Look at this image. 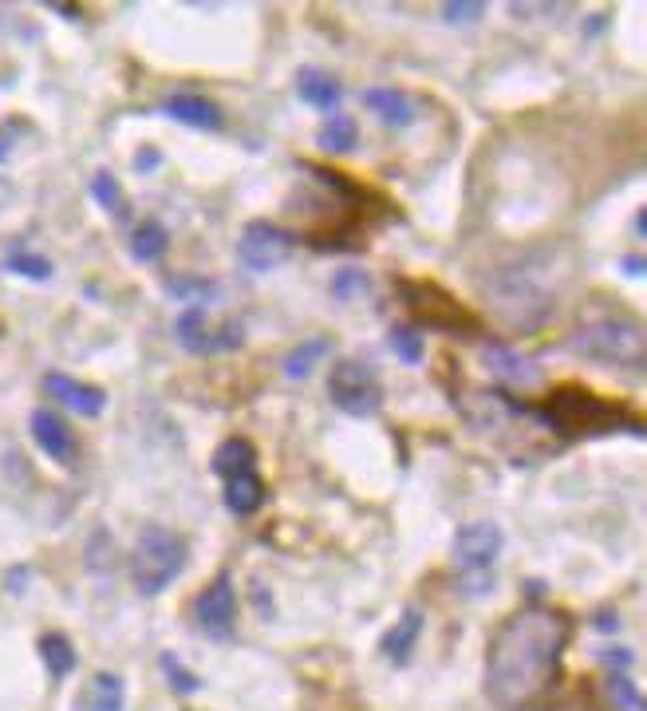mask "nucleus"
Wrapping results in <instances>:
<instances>
[{
  "mask_svg": "<svg viewBox=\"0 0 647 711\" xmlns=\"http://www.w3.org/2000/svg\"><path fill=\"white\" fill-rule=\"evenodd\" d=\"M573 624L565 612L548 605H525L490 640L485 657V692L497 708H530L553 688L561 672V657L568 649Z\"/></svg>",
  "mask_w": 647,
  "mask_h": 711,
  "instance_id": "nucleus-1",
  "label": "nucleus"
},
{
  "mask_svg": "<svg viewBox=\"0 0 647 711\" xmlns=\"http://www.w3.org/2000/svg\"><path fill=\"white\" fill-rule=\"evenodd\" d=\"M561 288H565V277H561L557 253L533 250L505 262L485 281V305L513 333H537L557 313Z\"/></svg>",
  "mask_w": 647,
  "mask_h": 711,
  "instance_id": "nucleus-2",
  "label": "nucleus"
},
{
  "mask_svg": "<svg viewBox=\"0 0 647 711\" xmlns=\"http://www.w3.org/2000/svg\"><path fill=\"white\" fill-rule=\"evenodd\" d=\"M568 348L581 360L604 364V368L644 372L647 364L644 321L628 305H616L608 297H593L576 308L573 328H568Z\"/></svg>",
  "mask_w": 647,
  "mask_h": 711,
  "instance_id": "nucleus-3",
  "label": "nucleus"
},
{
  "mask_svg": "<svg viewBox=\"0 0 647 711\" xmlns=\"http://www.w3.org/2000/svg\"><path fill=\"white\" fill-rule=\"evenodd\" d=\"M186 569V541L166 526H146L131 553V581L143 597H158L171 589Z\"/></svg>",
  "mask_w": 647,
  "mask_h": 711,
  "instance_id": "nucleus-4",
  "label": "nucleus"
},
{
  "mask_svg": "<svg viewBox=\"0 0 647 711\" xmlns=\"http://www.w3.org/2000/svg\"><path fill=\"white\" fill-rule=\"evenodd\" d=\"M328 399L340 407L343 415H376L383 407V384H379L376 368L356 356L336 360V368L328 372Z\"/></svg>",
  "mask_w": 647,
  "mask_h": 711,
  "instance_id": "nucleus-5",
  "label": "nucleus"
},
{
  "mask_svg": "<svg viewBox=\"0 0 647 711\" xmlns=\"http://www.w3.org/2000/svg\"><path fill=\"white\" fill-rule=\"evenodd\" d=\"M174 333H178L182 348L194 352V356H222V352H237L245 344L242 321H225L222 328H209L206 305H186V308H182Z\"/></svg>",
  "mask_w": 647,
  "mask_h": 711,
  "instance_id": "nucleus-6",
  "label": "nucleus"
},
{
  "mask_svg": "<svg viewBox=\"0 0 647 711\" xmlns=\"http://www.w3.org/2000/svg\"><path fill=\"white\" fill-rule=\"evenodd\" d=\"M292 250H297V242H292L288 230H280L273 222H249L242 230V242H237V262L249 273H269L277 265H285L292 257Z\"/></svg>",
  "mask_w": 647,
  "mask_h": 711,
  "instance_id": "nucleus-7",
  "label": "nucleus"
},
{
  "mask_svg": "<svg viewBox=\"0 0 647 711\" xmlns=\"http://www.w3.org/2000/svg\"><path fill=\"white\" fill-rule=\"evenodd\" d=\"M502 546H505V534H502V526H497V522H470V526H462V530L454 534L450 561H454V569H462V573L490 577L497 553H502Z\"/></svg>",
  "mask_w": 647,
  "mask_h": 711,
  "instance_id": "nucleus-8",
  "label": "nucleus"
},
{
  "mask_svg": "<svg viewBox=\"0 0 647 711\" xmlns=\"http://www.w3.org/2000/svg\"><path fill=\"white\" fill-rule=\"evenodd\" d=\"M545 419L553 427H561L565 435H585V431H604V427L620 424V415H612L600 399L585 396V392H561L548 404Z\"/></svg>",
  "mask_w": 647,
  "mask_h": 711,
  "instance_id": "nucleus-9",
  "label": "nucleus"
},
{
  "mask_svg": "<svg viewBox=\"0 0 647 711\" xmlns=\"http://www.w3.org/2000/svg\"><path fill=\"white\" fill-rule=\"evenodd\" d=\"M194 617H198V624H202V632H206V637H217V640L229 637V632H234V621H237L234 577L217 573L214 586L202 589V597L194 601Z\"/></svg>",
  "mask_w": 647,
  "mask_h": 711,
  "instance_id": "nucleus-10",
  "label": "nucleus"
},
{
  "mask_svg": "<svg viewBox=\"0 0 647 711\" xmlns=\"http://www.w3.org/2000/svg\"><path fill=\"white\" fill-rule=\"evenodd\" d=\"M44 392L55 399V404L72 407V412L88 415V419L103 415V407H107V392H103V387L80 384V379L63 376V372H48V376H44Z\"/></svg>",
  "mask_w": 647,
  "mask_h": 711,
  "instance_id": "nucleus-11",
  "label": "nucleus"
},
{
  "mask_svg": "<svg viewBox=\"0 0 647 711\" xmlns=\"http://www.w3.org/2000/svg\"><path fill=\"white\" fill-rule=\"evenodd\" d=\"M477 356H482V364L490 372H494L497 379H505V384H537L541 379V368L530 360V356H522L517 348H510V344L502 341H485L482 348H477Z\"/></svg>",
  "mask_w": 647,
  "mask_h": 711,
  "instance_id": "nucleus-12",
  "label": "nucleus"
},
{
  "mask_svg": "<svg viewBox=\"0 0 647 711\" xmlns=\"http://www.w3.org/2000/svg\"><path fill=\"white\" fill-rule=\"evenodd\" d=\"M32 439H37V447L44 450L52 463H72L75 459L72 427L63 424L52 407H40V412H32Z\"/></svg>",
  "mask_w": 647,
  "mask_h": 711,
  "instance_id": "nucleus-13",
  "label": "nucleus"
},
{
  "mask_svg": "<svg viewBox=\"0 0 647 711\" xmlns=\"http://www.w3.org/2000/svg\"><path fill=\"white\" fill-rule=\"evenodd\" d=\"M162 111L186 126H198V131H222V108L214 100H206V95H194V91L171 95V100L162 103Z\"/></svg>",
  "mask_w": 647,
  "mask_h": 711,
  "instance_id": "nucleus-14",
  "label": "nucleus"
},
{
  "mask_svg": "<svg viewBox=\"0 0 647 711\" xmlns=\"http://www.w3.org/2000/svg\"><path fill=\"white\" fill-rule=\"evenodd\" d=\"M363 108L387 126H411L414 123V100L403 88H371L363 91Z\"/></svg>",
  "mask_w": 647,
  "mask_h": 711,
  "instance_id": "nucleus-15",
  "label": "nucleus"
},
{
  "mask_svg": "<svg viewBox=\"0 0 647 711\" xmlns=\"http://www.w3.org/2000/svg\"><path fill=\"white\" fill-rule=\"evenodd\" d=\"M123 700H126L123 676L95 672L88 680V688L80 692V700H75V711H123Z\"/></svg>",
  "mask_w": 647,
  "mask_h": 711,
  "instance_id": "nucleus-16",
  "label": "nucleus"
},
{
  "mask_svg": "<svg viewBox=\"0 0 647 711\" xmlns=\"http://www.w3.org/2000/svg\"><path fill=\"white\" fill-rule=\"evenodd\" d=\"M419 632H423V609H403V617H399L396 624H391V632L383 637V657L391 660V664H407L414 652V640H419Z\"/></svg>",
  "mask_w": 647,
  "mask_h": 711,
  "instance_id": "nucleus-17",
  "label": "nucleus"
},
{
  "mask_svg": "<svg viewBox=\"0 0 647 711\" xmlns=\"http://www.w3.org/2000/svg\"><path fill=\"white\" fill-rule=\"evenodd\" d=\"M225 506L234 514H242V518H249V514H257L265 506V483L261 475H257V467L242 470V475L225 478Z\"/></svg>",
  "mask_w": 647,
  "mask_h": 711,
  "instance_id": "nucleus-18",
  "label": "nucleus"
},
{
  "mask_svg": "<svg viewBox=\"0 0 647 711\" xmlns=\"http://www.w3.org/2000/svg\"><path fill=\"white\" fill-rule=\"evenodd\" d=\"M297 95L308 103V108L332 111L336 103L343 100V88L328 72H320V68H305V72L297 75Z\"/></svg>",
  "mask_w": 647,
  "mask_h": 711,
  "instance_id": "nucleus-19",
  "label": "nucleus"
},
{
  "mask_svg": "<svg viewBox=\"0 0 647 711\" xmlns=\"http://www.w3.org/2000/svg\"><path fill=\"white\" fill-rule=\"evenodd\" d=\"M131 250H135V257L143 265H154L166 257V250H171V234H166V225L158 222V217H146V222L135 225V234H131Z\"/></svg>",
  "mask_w": 647,
  "mask_h": 711,
  "instance_id": "nucleus-20",
  "label": "nucleus"
},
{
  "mask_svg": "<svg viewBox=\"0 0 647 711\" xmlns=\"http://www.w3.org/2000/svg\"><path fill=\"white\" fill-rule=\"evenodd\" d=\"M249 467H257V450H253V443L242 439V435H237V439H225L222 447L214 450V475L222 478V483Z\"/></svg>",
  "mask_w": 647,
  "mask_h": 711,
  "instance_id": "nucleus-21",
  "label": "nucleus"
},
{
  "mask_svg": "<svg viewBox=\"0 0 647 711\" xmlns=\"http://www.w3.org/2000/svg\"><path fill=\"white\" fill-rule=\"evenodd\" d=\"M356 143H360V131H356V119L348 115H332L316 131V146L324 154H348L356 151Z\"/></svg>",
  "mask_w": 647,
  "mask_h": 711,
  "instance_id": "nucleus-22",
  "label": "nucleus"
},
{
  "mask_svg": "<svg viewBox=\"0 0 647 711\" xmlns=\"http://www.w3.org/2000/svg\"><path fill=\"white\" fill-rule=\"evenodd\" d=\"M91 194H95V202H100L111 217H119V222H126V217H131V202H126L123 186H119L107 171H100L95 179H91Z\"/></svg>",
  "mask_w": 647,
  "mask_h": 711,
  "instance_id": "nucleus-23",
  "label": "nucleus"
},
{
  "mask_svg": "<svg viewBox=\"0 0 647 711\" xmlns=\"http://www.w3.org/2000/svg\"><path fill=\"white\" fill-rule=\"evenodd\" d=\"M40 652H44V664H48V672H52L55 680L75 668V649L68 644V637H60V632H48V637H40Z\"/></svg>",
  "mask_w": 647,
  "mask_h": 711,
  "instance_id": "nucleus-24",
  "label": "nucleus"
},
{
  "mask_svg": "<svg viewBox=\"0 0 647 711\" xmlns=\"http://www.w3.org/2000/svg\"><path fill=\"white\" fill-rule=\"evenodd\" d=\"M320 356H328V341H320V336H316V341L297 344V348L285 356V376L288 379H305L308 372L316 368V360H320Z\"/></svg>",
  "mask_w": 647,
  "mask_h": 711,
  "instance_id": "nucleus-25",
  "label": "nucleus"
},
{
  "mask_svg": "<svg viewBox=\"0 0 647 711\" xmlns=\"http://www.w3.org/2000/svg\"><path fill=\"white\" fill-rule=\"evenodd\" d=\"M4 270L20 273V277H28V281H48V277H52V262H48V257H40V253H32V250H12L9 257H4Z\"/></svg>",
  "mask_w": 647,
  "mask_h": 711,
  "instance_id": "nucleus-26",
  "label": "nucleus"
},
{
  "mask_svg": "<svg viewBox=\"0 0 647 711\" xmlns=\"http://www.w3.org/2000/svg\"><path fill=\"white\" fill-rule=\"evenodd\" d=\"M608 695L620 711H647L639 688L628 680V672H608Z\"/></svg>",
  "mask_w": 647,
  "mask_h": 711,
  "instance_id": "nucleus-27",
  "label": "nucleus"
},
{
  "mask_svg": "<svg viewBox=\"0 0 647 711\" xmlns=\"http://www.w3.org/2000/svg\"><path fill=\"white\" fill-rule=\"evenodd\" d=\"M391 352H396L403 364H419V360H423L427 344H423V336L414 333V328L399 325V328H391Z\"/></svg>",
  "mask_w": 647,
  "mask_h": 711,
  "instance_id": "nucleus-28",
  "label": "nucleus"
},
{
  "mask_svg": "<svg viewBox=\"0 0 647 711\" xmlns=\"http://www.w3.org/2000/svg\"><path fill=\"white\" fill-rule=\"evenodd\" d=\"M482 17H485L482 0H450V4H442V20L446 24H477Z\"/></svg>",
  "mask_w": 647,
  "mask_h": 711,
  "instance_id": "nucleus-29",
  "label": "nucleus"
},
{
  "mask_svg": "<svg viewBox=\"0 0 647 711\" xmlns=\"http://www.w3.org/2000/svg\"><path fill=\"white\" fill-rule=\"evenodd\" d=\"M171 297H182L186 305H202V301L217 297V285L214 281H174Z\"/></svg>",
  "mask_w": 647,
  "mask_h": 711,
  "instance_id": "nucleus-30",
  "label": "nucleus"
},
{
  "mask_svg": "<svg viewBox=\"0 0 647 711\" xmlns=\"http://www.w3.org/2000/svg\"><path fill=\"white\" fill-rule=\"evenodd\" d=\"M368 288H371V281L363 277L360 270H340V273H336V281H332V297L351 301L356 293H368Z\"/></svg>",
  "mask_w": 647,
  "mask_h": 711,
  "instance_id": "nucleus-31",
  "label": "nucleus"
},
{
  "mask_svg": "<svg viewBox=\"0 0 647 711\" xmlns=\"http://www.w3.org/2000/svg\"><path fill=\"white\" fill-rule=\"evenodd\" d=\"M162 672L171 676L174 692H198V676H189L182 664H174V657H162Z\"/></svg>",
  "mask_w": 647,
  "mask_h": 711,
  "instance_id": "nucleus-32",
  "label": "nucleus"
},
{
  "mask_svg": "<svg viewBox=\"0 0 647 711\" xmlns=\"http://www.w3.org/2000/svg\"><path fill=\"white\" fill-rule=\"evenodd\" d=\"M620 270H628L631 277H644V257H636V253H631V257H620Z\"/></svg>",
  "mask_w": 647,
  "mask_h": 711,
  "instance_id": "nucleus-33",
  "label": "nucleus"
},
{
  "mask_svg": "<svg viewBox=\"0 0 647 711\" xmlns=\"http://www.w3.org/2000/svg\"><path fill=\"white\" fill-rule=\"evenodd\" d=\"M151 166H158V154H154V146H151V154H138V159H135V171H151Z\"/></svg>",
  "mask_w": 647,
  "mask_h": 711,
  "instance_id": "nucleus-34",
  "label": "nucleus"
}]
</instances>
